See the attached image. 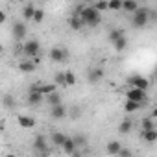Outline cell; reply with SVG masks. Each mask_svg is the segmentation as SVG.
<instances>
[{"label": "cell", "instance_id": "obj_27", "mask_svg": "<svg viewBox=\"0 0 157 157\" xmlns=\"http://www.w3.org/2000/svg\"><path fill=\"white\" fill-rule=\"evenodd\" d=\"M65 85H67V87L76 85V76H74V72H70V70L65 72Z\"/></svg>", "mask_w": 157, "mask_h": 157}, {"label": "cell", "instance_id": "obj_18", "mask_svg": "<svg viewBox=\"0 0 157 157\" xmlns=\"http://www.w3.org/2000/svg\"><path fill=\"white\" fill-rule=\"evenodd\" d=\"M120 148H122V144H120L118 140H111V142H107V148H105V151H107L109 155H118Z\"/></svg>", "mask_w": 157, "mask_h": 157}, {"label": "cell", "instance_id": "obj_37", "mask_svg": "<svg viewBox=\"0 0 157 157\" xmlns=\"http://www.w3.org/2000/svg\"><path fill=\"white\" fill-rule=\"evenodd\" d=\"M13 2H22V0H13Z\"/></svg>", "mask_w": 157, "mask_h": 157}, {"label": "cell", "instance_id": "obj_3", "mask_svg": "<svg viewBox=\"0 0 157 157\" xmlns=\"http://www.w3.org/2000/svg\"><path fill=\"white\" fill-rule=\"evenodd\" d=\"M21 52H22L24 57H35V56H41V44H39V41H35V39H28V41L22 44Z\"/></svg>", "mask_w": 157, "mask_h": 157}, {"label": "cell", "instance_id": "obj_21", "mask_svg": "<svg viewBox=\"0 0 157 157\" xmlns=\"http://www.w3.org/2000/svg\"><path fill=\"white\" fill-rule=\"evenodd\" d=\"M137 8H139L137 0H122V10H124V11H128V13H133Z\"/></svg>", "mask_w": 157, "mask_h": 157}, {"label": "cell", "instance_id": "obj_14", "mask_svg": "<svg viewBox=\"0 0 157 157\" xmlns=\"http://www.w3.org/2000/svg\"><path fill=\"white\" fill-rule=\"evenodd\" d=\"M17 122H19L21 128H26V129L35 128V118L33 117H28V115H19L17 117Z\"/></svg>", "mask_w": 157, "mask_h": 157}, {"label": "cell", "instance_id": "obj_12", "mask_svg": "<svg viewBox=\"0 0 157 157\" xmlns=\"http://www.w3.org/2000/svg\"><path fill=\"white\" fill-rule=\"evenodd\" d=\"M104 78V70L102 68H98V67H94V68H91L89 70V76H87V80H89V83H98L100 80Z\"/></svg>", "mask_w": 157, "mask_h": 157}, {"label": "cell", "instance_id": "obj_31", "mask_svg": "<svg viewBox=\"0 0 157 157\" xmlns=\"http://www.w3.org/2000/svg\"><path fill=\"white\" fill-rule=\"evenodd\" d=\"M54 83H56L57 87H67V85H65V72H57V74L54 76Z\"/></svg>", "mask_w": 157, "mask_h": 157}, {"label": "cell", "instance_id": "obj_8", "mask_svg": "<svg viewBox=\"0 0 157 157\" xmlns=\"http://www.w3.org/2000/svg\"><path fill=\"white\" fill-rule=\"evenodd\" d=\"M52 109H50V117L54 118V120H61V118H65L67 117V107L63 105V104H56V105H50Z\"/></svg>", "mask_w": 157, "mask_h": 157}, {"label": "cell", "instance_id": "obj_13", "mask_svg": "<svg viewBox=\"0 0 157 157\" xmlns=\"http://www.w3.org/2000/svg\"><path fill=\"white\" fill-rule=\"evenodd\" d=\"M35 68H37V63H33V59H30V57L26 61H21L19 63V70L24 72V74H32Z\"/></svg>", "mask_w": 157, "mask_h": 157}, {"label": "cell", "instance_id": "obj_2", "mask_svg": "<svg viewBox=\"0 0 157 157\" xmlns=\"http://www.w3.org/2000/svg\"><path fill=\"white\" fill-rule=\"evenodd\" d=\"M148 22H150V10L148 8H137L133 11V21H131L133 28L135 30H142V28L148 26Z\"/></svg>", "mask_w": 157, "mask_h": 157}, {"label": "cell", "instance_id": "obj_30", "mask_svg": "<svg viewBox=\"0 0 157 157\" xmlns=\"http://www.w3.org/2000/svg\"><path fill=\"white\" fill-rule=\"evenodd\" d=\"M32 21H33V22H37V24H41V22L44 21V10H37V8H35Z\"/></svg>", "mask_w": 157, "mask_h": 157}, {"label": "cell", "instance_id": "obj_1", "mask_svg": "<svg viewBox=\"0 0 157 157\" xmlns=\"http://www.w3.org/2000/svg\"><path fill=\"white\" fill-rule=\"evenodd\" d=\"M78 15H80L83 26H89V28H96L100 22H102V15L98 10H94L93 6H85V8H78Z\"/></svg>", "mask_w": 157, "mask_h": 157}, {"label": "cell", "instance_id": "obj_20", "mask_svg": "<svg viewBox=\"0 0 157 157\" xmlns=\"http://www.w3.org/2000/svg\"><path fill=\"white\" fill-rule=\"evenodd\" d=\"M140 107H142V104L133 102V100H126V104H124V111H126V113H135V111H139Z\"/></svg>", "mask_w": 157, "mask_h": 157}, {"label": "cell", "instance_id": "obj_23", "mask_svg": "<svg viewBox=\"0 0 157 157\" xmlns=\"http://www.w3.org/2000/svg\"><path fill=\"white\" fill-rule=\"evenodd\" d=\"M33 11H35V6H33V4H26V6L22 8V19H24V21H32Z\"/></svg>", "mask_w": 157, "mask_h": 157}, {"label": "cell", "instance_id": "obj_5", "mask_svg": "<svg viewBox=\"0 0 157 157\" xmlns=\"http://www.w3.org/2000/svg\"><path fill=\"white\" fill-rule=\"evenodd\" d=\"M24 22H26V21H17V22H13L11 32H13V39H15L17 43L24 41V39H26V35H28V26H26Z\"/></svg>", "mask_w": 157, "mask_h": 157}, {"label": "cell", "instance_id": "obj_35", "mask_svg": "<svg viewBox=\"0 0 157 157\" xmlns=\"http://www.w3.org/2000/svg\"><path fill=\"white\" fill-rule=\"evenodd\" d=\"M6 19H8V17H6V13H4L2 10H0V26H2V24L6 22Z\"/></svg>", "mask_w": 157, "mask_h": 157}, {"label": "cell", "instance_id": "obj_9", "mask_svg": "<svg viewBox=\"0 0 157 157\" xmlns=\"http://www.w3.org/2000/svg\"><path fill=\"white\" fill-rule=\"evenodd\" d=\"M33 150L37 153H48V142H46V137L44 135H37L35 140H33Z\"/></svg>", "mask_w": 157, "mask_h": 157}, {"label": "cell", "instance_id": "obj_29", "mask_svg": "<svg viewBox=\"0 0 157 157\" xmlns=\"http://www.w3.org/2000/svg\"><path fill=\"white\" fill-rule=\"evenodd\" d=\"M72 140H74L76 148H83V146H87V137H83V135H76V137H72Z\"/></svg>", "mask_w": 157, "mask_h": 157}, {"label": "cell", "instance_id": "obj_22", "mask_svg": "<svg viewBox=\"0 0 157 157\" xmlns=\"http://www.w3.org/2000/svg\"><path fill=\"white\" fill-rule=\"evenodd\" d=\"M67 139V135L65 133H61V131H54L52 133V137H50V140L54 142V146H59L61 148V144H63V140Z\"/></svg>", "mask_w": 157, "mask_h": 157}, {"label": "cell", "instance_id": "obj_24", "mask_svg": "<svg viewBox=\"0 0 157 157\" xmlns=\"http://www.w3.org/2000/svg\"><path fill=\"white\" fill-rule=\"evenodd\" d=\"M44 100H46L50 105H56V104H61V94H59L57 91H54V93L46 94V96H44Z\"/></svg>", "mask_w": 157, "mask_h": 157}, {"label": "cell", "instance_id": "obj_17", "mask_svg": "<svg viewBox=\"0 0 157 157\" xmlns=\"http://www.w3.org/2000/svg\"><path fill=\"white\" fill-rule=\"evenodd\" d=\"M54 91H57V85L52 82V83H39V93L43 94V96H46V94H50V93H54Z\"/></svg>", "mask_w": 157, "mask_h": 157}, {"label": "cell", "instance_id": "obj_19", "mask_svg": "<svg viewBox=\"0 0 157 157\" xmlns=\"http://www.w3.org/2000/svg\"><path fill=\"white\" fill-rule=\"evenodd\" d=\"M68 26L72 28V30H82L83 28V22H82V19H80V15H72L70 19H68Z\"/></svg>", "mask_w": 157, "mask_h": 157}, {"label": "cell", "instance_id": "obj_11", "mask_svg": "<svg viewBox=\"0 0 157 157\" xmlns=\"http://www.w3.org/2000/svg\"><path fill=\"white\" fill-rule=\"evenodd\" d=\"M41 102H44V96L39 93V89H30V93H28V104L30 105H39Z\"/></svg>", "mask_w": 157, "mask_h": 157}, {"label": "cell", "instance_id": "obj_25", "mask_svg": "<svg viewBox=\"0 0 157 157\" xmlns=\"http://www.w3.org/2000/svg\"><path fill=\"white\" fill-rule=\"evenodd\" d=\"M131 128H133V122L126 118V120H122V122H120V126H118V133L126 135V133H129V131H131Z\"/></svg>", "mask_w": 157, "mask_h": 157}, {"label": "cell", "instance_id": "obj_6", "mask_svg": "<svg viewBox=\"0 0 157 157\" xmlns=\"http://www.w3.org/2000/svg\"><path fill=\"white\" fill-rule=\"evenodd\" d=\"M128 85L129 87H137V89H142V91H148L150 89V80L140 74H135V76H129L128 78Z\"/></svg>", "mask_w": 157, "mask_h": 157}, {"label": "cell", "instance_id": "obj_34", "mask_svg": "<svg viewBox=\"0 0 157 157\" xmlns=\"http://www.w3.org/2000/svg\"><path fill=\"white\" fill-rule=\"evenodd\" d=\"M118 155H120V157H131V150H128V148H120Z\"/></svg>", "mask_w": 157, "mask_h": 157}, {"label": "cell", "instance_id": "obj_16", "mask_svg": "<svg viewBox=\"0 0 157 157\" xmlns=\"http://www.w3.org/2000/svg\"><path fill=\"white\" fill-rule=\"evenodd\" d=\"M111 44H113V48H115L117 52H122V50H126V46H128V39H126V35L122 33V35H120V37H117Z\"/></svg>", "mask_w": 157, "mask_h": 157}, {"label": "cell", "instance_id": "obj_7", "mask_svg": "<svg viewBox=\"0 0 157 157\" xmlns=\"http://www.w3.org/2000/svg\"><path fill=\"white\" fill-rule=\"evenodd\" d=\"M50 59L54 61V63H63V61H67V57H68V52L65 50V48H59V46H54L52 50H50Z\"/></svg>", "mask_w": 157, "mask_h": 157}, {"label": "cell", "instance_id": "obj_10", "mask_svg": "<svg viewBox=\"0 0 157 157\" xmlns=\"http://www.w3.org/2000/svg\"><path fill=\"white\" fill-rule=\"evenodd\" d=\"M61 150H63L67 155H78V148H76V144H74L72 137H67V139L63 140V144H61Z\"/></svg>", "mask_w": 157, "mask_h": 157}, {"label": "cell", "instance_id": "obj_15", "mask_svg": "<svg viewBox=\"0 0 157 157\" xmlns=\"http://www.w3.org/2000/svg\"><path fill=\"white\" fill-rule=\"evenodd\" d=\"M140 137H142L144 142L153 144V142L157 140V129H155V128H153V129H144V131H140Z\"/></svg>", "mask_w": 157, "mask_h": 157}, {"label": "cell", "instance_id": "obj_32", "mask_svg": "<svg viewBox=\"0 0 157 157\" xmlns=\"http://www.w3.org/2000/svg\"><path fill=\"white\" fill-rule=\"evenodd\" d=\"M2 104H4V107L13 109V107H15V98H13L11 94H6V96H4V100H2Z\"/></svg>", "mask_w": 157, "mask_h": 157}, {"label": "cell", "instance_id": "obj_33", "mask_svg": "<svg viewBox=\"0 0 157 157\" xmlns=\"http://www.w3.org/2000/svg\"><path fill=\"white\" fill-rule=\"evenodd\" d=\"M93 8H94V10H98L100 13H102V11H107V0H98V2H96Z\"/></svg>", "mask_w": 157, "mask_h": 157}, {"label": "cell", "instance_id": "obj_4", "mask_svg": "<svg viewBox=\"0 0 157 157\" xmlns=\"http://www.w3.org/2000/svg\"><path fill=\"white\" fill-rule=\"evenodd\" d=\"M126 100H133V102H139V104H146L148 100V91H142V89H137V87H131L128 89L126 93Z\"/></svg>", "mask_w": 157, "mask_h": 157}, {"label": "cell", "instance_id": "obj_36", "mask_svg": "<svg viewBox=\"0 0 157 157\" xmlns=\"http://www.w3.org/2000/svg\"><path fill=\"white\" fill-rule=\"evenodd\" d=\"M2 50H4V46H2V44H0V54H2Z\"/></svg>", "mask_w": 157, "mask_h": 157}, {"label": "cell", "instance_id": "obj_26", "mask_svg": "<svg viewBox=\"0 0 157 157\" xmlns=\"http://www.w3.org/2000/svg\"><path fill=\"white\" fill-rule=\"evenodd\" d=\"M140 128H142V131H144V129H153V128H155L153 117H146V118H142V122H140Z\"/></svg>", "mask_w": 157, "mask_h": 157}, {"label": "cell", "instance_id": "obj_28", "mask_svg": "<svg viewBox=\"0 0 157 157\" xmlns=\"http://www.w3.org/2000/svg\"><path fill=\"white\" fill-rule=\"evenodd\" d=\"M107 10L120 11L122 10V0H107Z\"/></svg>", "mask_w": 157, "mask_h": 157}]
</instances>
